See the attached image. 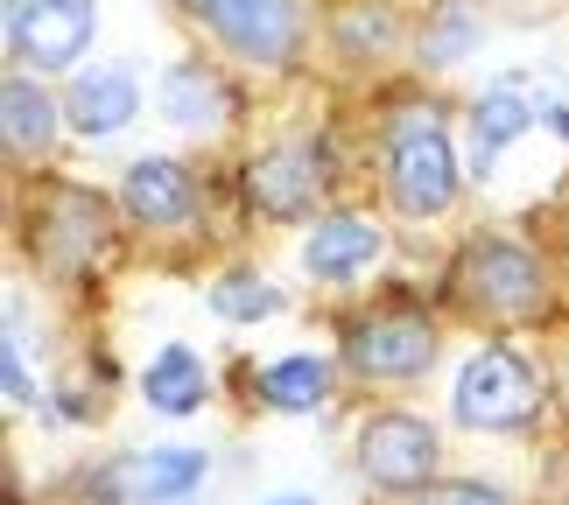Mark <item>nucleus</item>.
I'll list each match as a JSON object with an SVG mask.
<instances>
[{
  "label": "nucleus",
  "mask_w": 569,
  "mask_h": 505,
  "mask_svg": "<svg viewBox=\"0 0 569 505\" xmlns=\"http://www.w3.org/2000/svg\"><path fill=\"white\" fill-rule=\"evenodd\" d=\"M450 407H457V422H465V428L507 435V428H528L535 422L541 386H535V372L520 365L507 344H486V351H471V358H465V372H457Z\"/></svg>",
  "instance_id": "nucleus-4"
},
{
  "label": "nucleus",
  "mask_w": 569,
  "mask_h": 505,
  "mask_svg": "<svg viewBox=\"0 0 569 505\" xmlns=\"http://www.w3.org/2000/svg\"><path fill=\"white\" fill-rule=\"evenodd\" d=\"M0 105H8V155H42V148L57 141V105L36 92V78H8V92H0Z\"/></svg>",
  "instance_id": "nucleus-19"
},
{
  "label": "nucleus",
  "mask_w": 569,
  "mask_h": 505,
  "mask_svg": "<svg viewBox=\"0 0 569 505\" xmlns=\"http://www.w3.org/2000/svg\"><path fill=\"white\" fill-rule=\"evenodd\" d=\"M331 183V155L317 141H289V148H268L253 169H247V196L260 218H302L317 204V190Z\"/></svg>",
  "instance_id": "nucleus-9"
},
{
  "label": "nucleus",
  "mask_w": 569,
  "mask_h": 505,
  "mask_svg": "<svg viewBox=\"0 0 569 505\" xmlns=\"http://www.w3.org/2000/svg\"><path fill=\"white\" fill-rule=\"evenodd\" d=\"M450 289L486 323H528V316L549 310V274H541V260L528 246H513V239H478V246H465Z\"/></svg>",
  "instance_id": "nucleus-1"
},
{
  "label": "nucleus",
  "mask_w": 569,
  "mask_h": 505,
  "mask_svg": "<svg viewBox=\"0 0 569 505\" xmlns=\"http://www.w3.org/2000/svg\"><path fill=\"white\" fill-rule=\"evenodd\" d=\"M99 29L92 0H8V50L36 71H63L84 57V42Z\"/></svg>",
  "instance_id": "nucleus-6"
},
{
  "label": "nucleus",
  "mask_w": 569,
  "mask_h": 505,
  "mask_svg": "<svg viewBox=\"0 0 569 505\" xmlns=\"http://www.w3.org/2000/svg\"><path fill=\"white\" fill-rule=\"evenodd\" d=\"M373 260H380V225L359 218V211L323 218V225L302 239V267H310L317 281H352L359 267H373Z\"/></svg>",
  "instance_id": "nucleus-12"
},
{
  "label": "nucleus",
  "mask_w": 569,
  "mask_h": 505,
  "mask_svg": "<svg viewBox=\"0 0 569 505\" xmlns=\"http://www.w3.org/2000/svg\"><path fill=\"white\" fill-rule=\"evenodd\" d=\"M197 485H204V450H148V456H127L106 477L113 505H177Z\"/></svg>",
  "instance_id": "nucleus-10"
},
{
  "label": "nucleus",
  "mask_w": 569,
  "mask_h": 505,
  "mask_svg": "<svg viewBox=\"0 0 569 505\" xmlns=\"http://www.w3.org/2000/svg\"><path fill=\"white\" fill-rule=\"evenodd\" d=\"M120 204L127 218H141V225H183V218L197 211V175L183 162H169V155H141L134 169H127V183H120Z\"/></svg>",
  "instance_id": "nucleus-11"
},
{
  "label": "nucleus",
  "mask_w": 569,
  "mask_h": 505,
  "mask_svg": "<svg viewBox=\"0 0 569 505\" xmlns=\"http://www.w3.org/2000/svg\"><path fill=\"white\" fill-rule=\"evenodd\" d=\"M63 113H71L78 134L106 141V134H120V127L141 113V84L127 78V71H92V78L71 84V105H63Z\"/></svg>",
  "instance_id": "nucleus-14"
},
{
  "label": "nucleus",
  "mask_w": 569,
  "mask_h": 505,
  "mask_svg": "<svg viewBox=\"0 0 569 505\" xmlns=\"http://www.w3.org/2000/svg\"><path fill=\"white\" fill-rule=\"evenodd\" d=\"M345 358H352L359 380H422V372L436 365V323L415 316V310H380L352 323V337H345Z\"/></svg>",
  "instance_id": "nucleus-5"
},
{
  "label": "nucleus",
  "mask_w": 569,
  "mask_h": 505,
  "mask_svg": "<svg viewBox=\"0 0 569 505\" xmlns=\"http://www.w3.org/2000/svg\"><path fill=\"white\" fill-rule=\"evenodd\" d=\"M260 393H268V407H281V414H310V407H323V393H331V365L310 358V351L274 358L260 372Z\"/></svg>",
  "instance_id": "nucleus-18"
},
{
  "label": "nucleus",
  "mask_w": 569,
  "mask_h": 505,
  "mask_svg": "<svg viewBox=\"0 0 569 505\" xmlns=\"http://www.w3.org/2000/svg\"><path fill=\"white\" fill-rule=\"evenodd\" d=\"M387 196L408 218H443L457 204V148L436 113H401L387 134Z\"/></svg>",
  "instance_id": "nucleus-2"
},
{
  "label": "nucleus",
  "mask_w": 569,
  "mask_h": 505,
  "mask_svg": "<svg viewBox=\"0 0 569 505\" xmlns=\"http://www.w3.org/2000/svg\"><path fill=\"white\" fill-rule=\"evenodd\" d=\"M183 8L204 21L232 57L268 63V71H289L302 57V36H310L302 0H183Z\"/></svg>",
  "instance_id": "nucleus-3"
},
{
  "label": "nucleus",
  "mask_w": 569,
  "mask_h": 505,
  "mask_svg": "<svg viewBox=\"0 0 569 505\" xmlns=\"http://www.w3.org/2000/svg\"><path fill=\"white\" fill-rule=\"evenodd\" d=\"M162 113L177 127H190V134H218L232 120V92L211 63H169L162 71Z\"/></svg>",
  "instance_id": "nucleus-13"
},
{
  "label": "nucleus",
  "mask_w": 569,
  "mask_h": 505,
  "mask_svg": "<svg viewBox=\"0 0 569 505\" xmlns=\"http://www.w3.org/2000/svg\"><path fill=\"white\" fill-rule=\"evenodd\" d=\"M436 428L415 422V414H373L359 428V471L373 477L380 492H429L436 485Z\"/></svg>",
  "instance_id": "nucleus-7"
},
{
  "label": "nucleus",
  "mask_w": 569,
  "mask_h": 505,
  "mask_svg": "<svg viewBox=\"0 0 569 505\" xmlns=\"http://www.w3.org/2000/svg\"><path fill=\"white\" fill-rule=\"evenodd\" d=\"M36 253L50 260V267L63 274H78L84 260H99L106 253V204L92 190H78V183H50L36 196Z\"/></svg>",
  "instance_id": "nucleus-8"
},
{
  "label": "nucleus",
  "mask_w": 569,
  "mask_h": 505,
  "mask_svg": "<svg viewBox=\"0 0 569 505\" xmlns=\"http://www.w3.org/2000/svg\"><path fill=\"white\" fill-rule=\"evenodd\" d=\"M415 505H513V498H507V492H492V485H471V477H450V485L415 492Z\"/></svg>",
  "instance_id": "nucleus-22"
},
{
  "label": "nucleus",
  "mask_w": 569,
  "mask_h": 505,
  "mask_svg": "<svg viewBox=\"0 0 569 505\" xmlns=\"http://www.w3.org/2000/svg\"><path fill=\"white\" fill-rule=\"evenodd\" d=\"M211 310L226 316V323H260V316L281 310V295H274L260 274H226V281L211 289Z\"/></svg>",
  "instance_id": "nucleus-20"
},
{
  "label": "nucleus",
  "mask_w": 569,
  "mask_h": 505,
  "mask_svg": "<svg viewBox=\"0 0 569 505\" xmlns=\"http://www.w3.org/2000/svg\"><path fill=\"white\" fill-rule=\"evenodd\" d=\"M393 42V14L387 0H359V14H345V50L366 57V50H387Z\"/></svg>",
  "instance_id": "nucleus-21"
},
{
  "label": "nucleus",
  "mask_w": 569,
  "mask_h": 505,
  "mask_svg": "<svg viewBox=\"0 0 569 505\" xmlns=\"http://www.w3.org/2000/svg\"><path fill=\"white\" fill-rule=\"evenodd\" d=\"M268 505H302V498H268Z\"/></svg>",
  "instance_id": "nucleus-23"
},
{
  "label": "nucleus",
  "mask_w": 569,
  "mask_h": 505,
  "mask_svg": "<svg viewBox=\"0 0 569 505\" xmlns=\"http://www.w3.org/2000/svg\"><path fill=\"white\" fill-rule=\"evenodd\" d=\"M141 393H148V407H162V414H197L211 401V372L190 344H162L141 372Z\"/></svg>",
  "instance_id": "nucleus-15"
},
{
  "label": "nucleus",
  "mask_w": 569,
  "mask_h": 505,
  "mask_svg": "<svg viewBox=\"0 0 569 505\" xmlns=\"http://www.w3.org/2000/svg\"><path fill=\"white\" fill-rule=\"evenodd\" d=\"M535 127V105L513 92V84H499V92H486L471 105V169L486 175L492 162H499V148H513L520 134Z\"/></svg>",
  "instance_id": "nucleus-16"
},
{
  "label": "nucleus",
  "mask_w": 569,
  "mask_h": 505,
  "mask_svg": "<svg viewBox=\"0 0 569 505\" xmlns=\"http://www.w3.org/2000/svg\"><path fill=\"white\" fill-rule=\"evenodd\" d=\"M478 42H486V29H478L471 0H443V8H429V29L415 42V57H422L429 71H450V63H465Z\"/></svg>",
  "instance_id": "nucleus-17"
}]
</instances>
